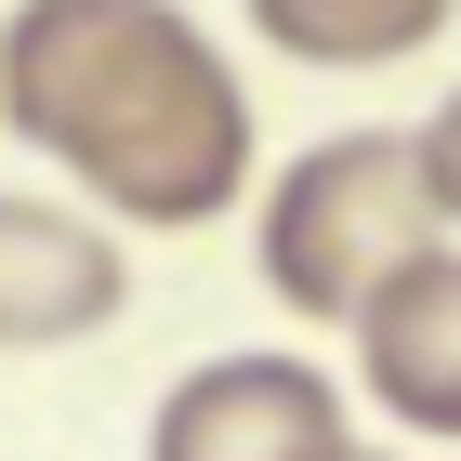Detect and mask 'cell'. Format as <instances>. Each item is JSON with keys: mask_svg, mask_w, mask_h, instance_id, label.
<instances>
[{"mask_svg": "<svg viewBox=\"0 0 461 461\" xmlns=\"http://www.w3.org/2000/svg\"><path fill=\"white\" fill-rule=\"evenodd\" d=\"M0 119L53 172H79V198L158 238H198L250 198V93L172 0H14Z\"/></svg>", "mask_w": 461, "mask_h": 461, "instance_id": "cell-1", "label": "cell"}, {"mask_svg": "<svg viewBox=\"0 0 461 461\" xmlns=\"http://www.w3.org/2000/svg\"><path fill=\"white\" fill-rule=\"evenodd\" d=\"M422 250H448V224H435L422 198V145L409 132H330L303 145L277 185H264V212H250V264H264V290H277L290 317H343L395 277V264H422Z\"/></svg>", "mask_w": 461, "mask_h": 461, "instance_id": "cell-2", "label": "cell"}, {"mask_svg": "<svg viewBox=\"0 0 461 461\" xmlns=\"http://www.w3.org/2000/svg\"><path fill=\"white\" fill-rule=\"evenodd\" d=\"M356 422L303 356H212L145 409V461H343Z\"/></svg>", "mask_w": 461, "mask_h": 461, "instance_id": "cell-3", "label": "cell"}, {"mask_svg": "<svg viewBox=\"0 0 461 461\" xmlns=\"http://www.w3.org/2000/svg\"><path fill=\"white\" fill-rule=\"evenodd\" d=\"M132 303V264H119L106 224L53 212V198H0V356H53L119 330Z\"/></svg>", "mask_w": 461, "mask_h": 461, "instance_id": "cell-4", "label": "cell"}, {"mask_svg": "<svg viewBox=\"0 0 461 461\" xmlns=\"http://www.w3.org/2000/svg\"><path fill=\"white\" fill-rule=\"evenodd\" d=\"M356 383H369V409H395L409 435L461 448V250L395 264V277L356 303Z\"/></svg>", "mask_w": 461, "mask_h": 461, "instance_id": "cell-5", "label": "cell"}, {"mask_svg": "<svg viewBox=\"0 0 461 461\" xmlns=\"http://www.w3.org/2000/svg\"><path fill=\"white\" fill-rule=\"evenodd\" d=\"M461 0H250V27L277 40L290 67H395V53H422V40H448Z\"/></svg>", "mask_w": 461, "mask_h": 461, "instance_id": "cell-6", "label": "cell"}, {"mask_svg": "<svg viewBox=\"0 0 461 461\" xmlns=\"http://www.w3.org/2000/svg\"><path fill=\"white\" fill-rule=\"evenodd\" d=\"M409 145H422V198H435V224H461V93H448Z\"/></svg>", "mask_w": 461, "mask_h": 461, "instance_id": "cell-7", "label": "cell"}, {"mask_svg": "<svg viewBox=\"0 0 461 461\" xmlns=\"http://www.w3.org/2000/svg\"><path fill=\"white\" fill-rule=\"evenodd\" d=\"M343 461H395V448H343Z\"/></svg>", "mask_w": 461, "mask_h": 461, "instance_id": "cell-8", "label": "cell"}]
</instances>
